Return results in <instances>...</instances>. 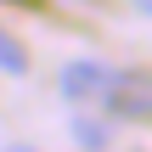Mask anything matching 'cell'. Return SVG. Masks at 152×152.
I'll return each mask as SVG.
<instances>
[{
    "instance_id": "5",
    "label": "cell",
    "mask_w": 152,
    "mask_h": 152,
    "mask_svg": "<svg viewBox=\"0 0 152 152\" xmlns=\"http://www.w3.org/2000/svg\"><path fill=\"white\" fill-rule=\"evenodd\" d=\"M6 152H39V147H6Z\"/></svg>"
},
{
    "instance_id": "4",
    "label": "cell",
    "mask_w": 152,
    "mask_h": 152,
    "mask_svg": "<svg viewBox=\"0 0 152 152\" xmlns=\"http://www.w3.org/2000/svg\"><path fill=\"white\" fill-rule=\"evenodd\" d=\"M0 73H28V51L0 28Z\"/></svg>"
},
{
    "instance_id": "2",
    "label": "cell",
    "mask_w": 152,
    "mask_h": 152,
    "mask_svg": "<svg viewBox=\"0 0 152 152\" xmlns=\"http://www.w3.org/2000/svg\"><path fill=\"white\" fill-rule=\"evenodd\" d=\"M56 85H62V96H68V102H96V96H102V85H107V68H102L96 56H73V62L62 68V79H56Z\"/></svg>"
},
{
    "instance_id": "1",
    "label": "cell",
    "mask_w": 152,
    "mask_h": 152,
    "mask_svg": "<svg viewBox=\"0 0 152 152\" xmlns=\"http://www.w3.org/2000/svg\"><path fill=\"white\" fill-rule=\"evenodd\" d=\"M102 102L113 107V118H130V124H147V73L135 68V73H107V85H102Z\"/></svg>"
},
{
    "instance_id": "3",
    "label": "cell",
    "mask_w": 152,
    "mask_h": 152,
    "mask_svg": "<svg viewBox=\"0 0 152 152\" xmlns=\"http://www.w3.org/2000/svg\"><path fill=\"white\" fill-rule=\"evenodd\" d=\"M73 147L79 152H107L113 147V124L107 118H73Z\"/></svg>"
}]
</instances>
